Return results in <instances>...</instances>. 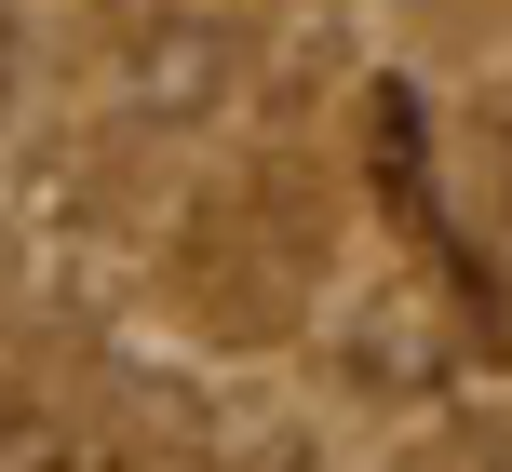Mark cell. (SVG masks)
Returning a JSON list of instances; mask_svg holds the SVG:
<instances>
[{"label":"cell","instance_id":"7a4b0ae2","mask_svg":"<svg viewBox=\"0 0 512 472\" xmlns=\"http://www.w3.org/2000/svg\"><path fill=\"white\" fill-rule=\"evenodd\" d=\"M0 68H14V27H0Z\"/></svg>","mask_w":512,"mask_h":472},{"label":"cell","instance_id":"6da1fadb","mask_svg":"<svg viewBox=\"0 0 512 472\" xmlns=\"http://www.w3.org/2000/svg\"><path fill=\"white\" fill-rule=\"evenodd\" d=\"M230 68H243V41L216 14H149L122 41V108L135 122H203V108L230 95Z\"/></svg>","mask_w":512,"mask_h":472}]
</instances>
